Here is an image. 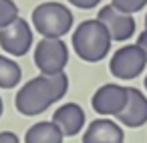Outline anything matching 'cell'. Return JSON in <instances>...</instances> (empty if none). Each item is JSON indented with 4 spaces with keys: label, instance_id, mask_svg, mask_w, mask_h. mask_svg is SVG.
Wrapping results in <instances>:
<instances>
[{
    "label": "cell",
    "instance_id": "obj_5",
    "mask_svg": "<svg viewBox=\"0 0 147 143\" xmlns=\"http://www.w3.org/2000/svg\"><path fill=\"white\" fill-rule=\"evenodd\" d=\"M147 65V57L139 45H125L115 51L109 63V71L123 81H131L143 73Z\"/></svg>",
    "mask_w": 147,
    "mask_h": 143
},
{
    "label": "cell",
    "instance_id": "obj_8",
    "mask_svg": "<svg viewBox=\"0 0 147 143\" xmlns=\"http://www.w3.org/2000/svg\"><path fill=\"white\" fill-rule=\"evenodd\" d=\"M127 103V87H121V85H115V83H107L103 87H99L91 99V105L93 109L99 113V115H119L123 111Z\"/></svg>",
    "mask_w": 147,
    "mask_h": 143
},
{
    "label": "cell",
    "instance_id": "obj_20",
    "mask_svg": "<svg viewBox=\"0 0 147 143\" xmlns=\"http://www.w3.org/2000/svg\"><path fill=\"white\" fill-rule=\"evenodd\" d=\"M145 89H147V77H145Z\"/></svg>",
    "mask_w": 147,
    "mask_h": 143
},
{
    "label": "cell",
    "instance_id": "obj_9",
    "mask_svg": "<svg viewBox=\"0 0 147 143\" xmlns=\"http://www.w3.org/2000/svg\"><path fill=\"white\" fill-rule=\"evenodd\" d=\"M117 121L131 129L147 123V97L139 89H127V103L117 115Z\"/></svg>",
    "mask_w": 147,
    "mask_h": 143
},
{
    "label": "cell",
    "instance_id": "obj_10",
    "mask_svg": "<svg viewBox=\"0 0 147 143\" xmlns=\"http://www.w3.org/2000/svg\"><path fill=\"white\" fill-rule=\"evenodd\" d=\"M125 135L119 123L111 119H95L83 133V143H123Z\"/></svg>",
    "mask_w": 147,
    "mask_h": 143
},
{
    "label": "cell",
    "instance_id": "obj_4",
    "mask_svg": "<svg viewBox=\"0 0 147 143\" xmlns=\"http://www.w3.org/2000/svg\"><path fill=\"white\" fill-rule=\"evenodd\" d=\"M69 63V49L67 42L61 38H42L34 47V65L40 75H57L65 73Z\"/></svg>",
    "mask_w": 147,
    "mask_h": 143
},
{
    "label": "cell",
    "instance_id": "obj_2",
    "mask_svg": "<svg viewBox=\"0 0 147 143\" xmlns=\"http://www.w3.org/2000/svg\"><path fill=\"white\" fill-rule=\"evenodd\" d=\"M111 42L113 40L107 28L97 18L81 22L73 32V47L77 55L87 63H99L101 59H105L111 49Z\"/></svg>",
    "mask_w": 147,
    "mask_h": 143
},
{
    "label": "cell",
    "instance_id": "obj_17",
    "mask_svg": "<svg viewBox=\"0 0 147 143\" xmlns=\"http://www.w3.org/2000/svg\"><path fill=\"white\" fill-rule=\"evenodd\" d=\"M0 143H20V141H18V135L16 133L2 131V133H0Z\"/></svg>",
    "mask_w": 147,
    "mask_h": 143
},
{
    "label": "cell",
    "instance_id": "obj_1",
    "mask_svg": "<svg viewBox=\"0 0 147 143\" xmlns=\"http://www.w3.org/2000/svg\"><path fill=\"white\" fill-rule=\"evenodd\" d=\"M67 89H69V77L65 73L38 75L18 89L16 99H14L16 111L26 117L40 115L53 103L61 101L65 97Z\"/></svg>",
    "mask_w": 147,
    "mask_h": 143
},
{
    "label": "cell",
    "instance_id": "obj_15",
    "mask_svg": "<svg viewBox=\"0 0 147 143\" xmlns=\"http://www.w3.org/2000/svg\"><path fill=\"white\" fill-rule=\"evenodd\" d=\"M111 4L125 14H133V12H139L147 4V0H111Z\"/></svg>",
    "mask_w": 147,
    "mask_h": 143
},
{
    "label": "cell",
    "instance_id": "obj_12",
    "mask_svg": "<svg viewBox=\"0 0 147 143\" xmlns=\"http://www.w3.org/2000/svg\"><path fill=\"white\" fill-rule=\"evenodd\" d=\"M65 135L53 121H40L28 127L24 135V143H63Z\"/></svg>",
    "mask_w": 147,
    "mask_h": 143
},
{
    "label": "cell",
    "instance_id": "obj_21",
    "mask_svg": "<svg viewBox=\"0 0 147 143\" xmlns=\"http://www.w3.org/2000/svg\"><path fill=\"white\" fill-rule=\"evenodd\" d=\"M145 26H147V18H145Z\"/></svg>",
    "mask_w": 147,
    "mask_h": 143
},
{
    "label": "cell",
    "instance_id": "obj_3",
    "mask_svg": "<svg viewBox=\"0 0 147 143\" xmlns=\"http://www.w3.org/2000/svg\"><path fill=\"white\" fill-rule=\"evenodd\" d=\"M32 24L45 38H61L73 26V12L61 2H42L32 10Z\"/></svg>",
    "mask_w": 147,
    "mask_h": 143
},
{
    "label": "cell",
    "instance_id": "obj_19",
    "mask_svg": "<svg viewBox=\"0 0 147 143\" xmlns=\"http://www.w3.org/2000/svg\"><path fill=\"white\" fill-rule=\"evenodd\" d=\"M2 109H4V105H2V99H0V115H2Z\"/></svg>",
    "mask_w": 147,
    "mask_h": 143
},
{
    "label": "cell",
    "instance_id": "obj_14",
    "mask_svg": "<svg viewBox=\"0 0 147 143\" xmlns=\"http://www.w3.org/2000/svg\"><path fill=\"white\" fill-rule=\"evenodd\" d=\"M18 18V8L14 0H0V28L12 24Z\"/></svg>",
    "mask_w": 147,
    "mask_h": 143
},
{
    "label": "cell",
    "instance_id": "obj_11",
    "mask_svg": "<svg viewBox=\"0 0 147 143\" xmlns=\"http://www.w3.org/2000/svg\"><path fill=\"white\" fill-rule=\"evenodd\" d=\"M53 123L61 129L65 137H75L85 125V111L77 103H67L53 113Z\"/></svg>",
    "mask_w": 147,
    "mask_h": 143
},
{
    "label": "cell",
    "instance_id": "obj_18",
    "mask_svg": "<svg viewBox=\"0 0 147 143\" xmlns=\"http://www.w3.org/2000/svg\"><path fill=\"white\" fill-rule=\"evenodd\" d=\"M137 45L143 49V53H145V57H147V28L139 34V40H137Z\"/></svg>",
    "mask_w": 147,
    "mask_h": 143
},
{
    "label": "cell",
    "instance_id": "obj_7",
    "mask_svg": "<svg viewBox=\"0 0 147 143\" xmlns=\"http://www.w3.org/2000/svg\"><path fill=\"white\" fill-rule=\"evenodd\" d=\"M97 20L107 28L111 40H117V42H123V40H129L131 34L135 32V20L131 14H125L121 10H117L113 4L109 6H103L99 10V16Z\"/></svg>",
    "mask_w": 147,
    "mask_h": 143
},
{
    "label": "cell",
    "instance_id": "obj_16",
    "mask_svg": "<svg viewBox=\"0 0 147 143\" xmlns=\"http://www.w3.org/2000/svg\"><path fill=\"white\" fill-rule=\"evenodd\" d=\"M69 2L73 4V6H77V8H83V10H91V8H95L101 0H69Z\"/></svg>",
    "mask_w": 147,
    "mask_h": 143
},
{
    "label": "cell",
    "instance_id": "obj_13",
    "mask_svg": "<svg viewBox=\"0 0 147 143\" xmlns=\"http://www.w3.org/2000/svg\"><path fill=\"white\" fill-rule=\"evenodd\" d=\"M22 77V69L16 61L0 55V89H14Z\"/></svg>",
    "mask_w": 147,
    "mask_h": 143
},
{
    "label": "cell",
    "instance_id": "obj_6",
    "mask_svg": "<svg viewBox=\"0 0 147 143\" xmlns=\"http://www.w3.org/2000/svg\"><path fill=\"white\" fill-rule=\"evenodd\" d=\"M0 47L12 57H24L32 47V28L24 18H16L12 24L0 28Z\"/></svg>",
    "mask_w": 147,
    "mask_h": 143
}]
</instances>
